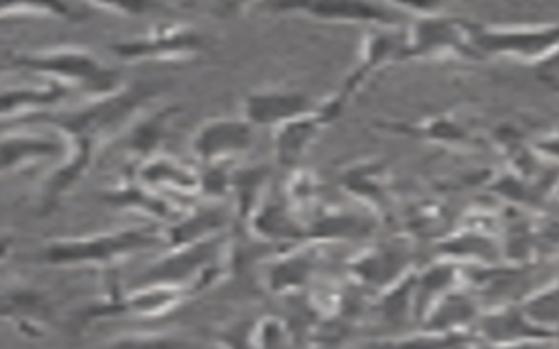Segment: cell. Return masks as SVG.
<instances>
[{
  "mask_svg": "<svg viewBox=\"0 0 559 349\" xmlns=\"http://www.w3.org/2000/svg\"><path fill=\"white\" fill-rule=\"evenodd\" d=\"M11 65L33 74L48 76L50 81H57L63 87L79 89L90 100L109 96L122 87L120 74L116 70L103 65L90 50L74 46L15 55L11 59Z\"/></svg>",
  "mask_w": 559,
  "mask_h": 349,
  "instance_id": "1",
  "label": "cell"
},
{
  "mask_svg": "<svg viewBox=\"0 0 559 349\" xmlns=\"http://www.w3.org/2000/svg\"><path fill=\"white\" fill-rule=\"evenodd\" d=\"M469 39L485 59H511L537 65L559 48V20L537 24H485L469 20Z\"/></svg>",
  "mask_w": 559,
  "mask_h": 349,
  "instance_id": "2",
  "label": "cell"
},
{
  "mask_svg": "<svg viewBox=\"0 0 559 349\" xmlns=\"http://www.w3.org/2000/svg\"><path fill=\"white\" fill-rule=\"evenodd\" d=\"M402 61H478L469 20L437 11L417 13L404 28Z\"/></svg>",
  "mask_w": 559,
  "mask_h": 349,
  "instance_id": "3",
  "label": "cell"
},
{
  "mask_svg": "<svg viewBox=\"0 0 559 349\" xmlns=\"http://www.w3.org/2000/svg\"><path fill=\"white\" fill-rule=\"evenodd\" d=\"M157 240H159V233L146 227L94 233L87 238L55 240L41 249L39 260L52 266H83V264L100 266V264H114L118 257L148 249L157 244Z\"/></svg>",
  "mask_w": 559,
  "mask_h": 349,
  "instance_id": "4",
  "label": "cell"
},
{
  "mask_svg": "<svg viewBox=\"0 0 559 349\" xmlns=\"http://www.w3.org/2000/svg\"><path fill=\"white\" fill-rule=\"evenodd\" d=\"M352 98L338 87L317 105L273 129V159L282 170H295L301 166L317 137L345 111Z\"/></svg>",
  "mask_w": 559,
  "mask_h": 349,
  "instance_id": "5",
  "label": "cell"
},
{
  "mask_svg": "<svg viewBox=\"0 0 559 349\" xmlns=\"http://www.w3.org/2000/svg\"><path fill=\"white\" fill-rule=\"evenodd\" d=\"M262 9L280 15H304L323 24L400 26L402 11L384 0H264Z\"/></svg>",
  "mask_w": 559,
  "mask_h": 349,
  "instance_id": "6",
  "label": "cell"
},
{
  "mask_svg": "<svg viewBox=\"0 0 559 349\" xmlns=\"http://www.w3.org/2000/svg\"><path fill=\"white\" fill-rule=\"evenodd\" d=\"M205 48L203 33L188 24H162L144 37L111 44V52L122 61H188Z\"/></svg>",
  "mask_w": 559,
  "mask_h": 349,
  "instance_id": "7",
  "label": "cell"
},
{
  "mask_svg": "<svg viewBox=\"0 0 559 349\" xmlns=\"http://www.w3.org/2000/svg\"><path fill=\"white\" fill-rule=\"evenodd\" d=\"M376 127L395 135L421 140L452 151H474L483 144V137L476 133L474 122L459 109L439 111L417 120H378Z\"/></svg>",
  "mask_w": 559,
  "mask_h": 349,
  "instance_id": "8",
  "label": "cell"
},
{
  "mask_svg": "<svg viewBox=\"0 0 559 349\" xmlns=\"http://www.w3.org/2000/svg\"><path fill=\"white\" fill-rule=\"evenodd\" d=\"M253 127L242 118L221 116L205 120L190 140L192 155L203 164H229L253 148Z\"/></svg>",
  "mask_w": 559,
  "mask_h": 349,
  "instance_id": "9",
  "label": "cell"
},
{
  "mask_svg": "<svg viewBox=\"0 0 559 349\" xmlns=\"http://www.w3.org/2000/svg\"><path fill=\"white\" fill-rule=\"evenodd\" d=\"M402 50H404V33L400 26H367L358 44L356 65L349 70V74L341 83V89L349 98H354L376 72L393 63H404Z\"/></svg>",
  "mask_w": 559,
  "mask_h": 349,
  "instance_id": "10",
  "label": "cell"
},
{
  "mask_svg": "<svg viewBox=\"0 0 559 349\" xmlns=\"http://www.w3.org/2000/svg\"><path fill=\"white\" fill-rule=\"evenodd\" d=\"M474 332L478 334V340L491 342V345H542V342H555L559 334L544 329L535 325L522 310L520 301L515 303H500L493 305L489 312L478 314Z\"/></svg>",
  "mask_w": 559,
  "mask_h": 349,
  "instance_id": "11",
  "label": "cell"
},
{
  "mask_svg": "<svg viewBox=\"0 0 559 349\" xmlns=\"http://www.w3.org/2000/svg\"><path fill=\"white\" fill-rule=\"evenodd\" d=\"M317 105V98L297 87H260L242 98V118L253 127L275 129Z\"/></svg>",
  "mask_w": 559,
  "mask_h": 349,
  "instance_id": "12",
  "label": "cell"
},
{
  "mask_svg": "<svg viewBox=\"0 0 559 349\" xmlns=\"http://www.w3.org/2000/svg\"><path fill=\"white\" fill-rule=\"evenodd\" d=\"M406 249L402 244H391V242H380L373 244L365 251H360L352 262H349V273L356 281L369 286V288H380L386 290L395 281H400L411 266L406 264Z\"/></svg>",
  "mask_w": 559,
  "mask_h": 349,
  "instance_id": "13",
  "label": "cell"
},
{
  "mask_svg": "<svg viewBox=\"0 0 559 349\" xmlns=\"http://www.w3.org/2000/svg\"><path fill=\"white\" fill-rule=\"evenodd\" d=\"M319 260V242H297L290 251L277 255L266 264L264 281L271 292L286 294L299 290L310 277Z\"/></svg>",
  "mask_w": 559,
  "mask_h": 349,
  "instance_id": "14",
  "label": "cell"
},
{
  "mask_svg": "<svg viewBox=\"0 0 559 349\" xmlns=\"http://www.w3.org/2000/svg\"><path fill=\"white\" fill-rule=\"evenodd\" d=\"M338 185L349 194L358 196L365 205L386 212L389 205V179L382 161L376 159H360L343 168L338 172Z\"/></svg>",
  "mask_w": 559,
  "mask_h": 349,
  "instance_id": "15",
  "label": "cell"
},
{
  "mask_svg": "<svg viewBox=\"0 0 559 349\" xmlns=\"http://www.w3.org/2000/svg\"><path fill=\"white\" fill-rule=\"evenodd\" d=\"M138 177H140V183L153 192L155 190L199 192V174L166 155H148L140 164Z\"/></svg>",
  "mask_w": 559,
  "mask_h": 349,
  "instance_id": "16",
  "label": "cell"
},
{
  "mask_svg": "<svg viewBox=\"0 0 559 349\" xmlns=\"http://www.w3.org/2000/svg\"><path fill=\"white\" fill-rule=\"evenodd\" d=\"M369 233V222L352 212H330L321 214L306 225V238L314 242L323 240H354L365 238Z\"/></svg>",
  "mask_w": 559,
  "mask_h": 349,
  "instance_id": "17",
  "label": "cell"
},
{
  "mask_svg": "<svg viewBox=\"0 0 559 349\" xmlns=\"http://www.w3.org/2000/svg\"><path fill=\"white\" fill-rule=\"evenodd\" d=\"M520 305L535 325L559 334V275L533 292H526Z\"/></svg>",
  "mask_w": 559,
  "mask_h": 349,
  "instance_id": "18",
  "label": "cell"
},
{
  "mask_svg": "<svg viewBox=\"0 0 559 349\" xmlns=\"http://www.w3.org/2000/svg\"><path fill=\"white\" fill-rule=\"evenodd\" d=\"M227 218L223 212L210 207V209H197L190 216L179 218L168 233V242L173 246L179 244H188V242H197L210 236H216V231H221V227H225Z\"/></svg>",
  "mask_w": 559,
  "mask_h": 349,
  "instance_id": "19",
  "label": "cell"
},
{
  "mask_svg": "<svg viewBox=\"0 0 559 349\" xmlns=\"http://www.w3.org/2000/svg\"><path fill=\"white\" fill-rule=\"evenodd\" d=\"M66 94H68V87H63L57 81H50L41 89H28V87L9 89V92L0 94V113L9 116V113H15V111H31L35 107L55 105Z\"/></svg>",
  "mask_w": 559,
  "mask_h": 349,
  "instance_id": "20",
  "label": "cell"
},
{
  "mask_svg": "<svg viewBox=\"0 0 559 349\" xmlns=\"http://www.w3.org/2000/svg\"><path fill=\"white\" fill-rule=\"evenodd\" d=\"M37 15L57 20H79V11L68 0H0V17Z\"/></svg>",
  "mask_w": 559,
  "mask_h": 349,
  "instance_id": "21",
  "label": "cell"
},
{
  "mask_svg": "<svg viewBox=\"0 0 559 349\" xmlns=\"http://www.w3.org/2000/svg\"><path fill=\"white\" fill-rule=\"evenodd\" d=\"M55 151H61V146H55L48 140L39 137H4L0 142V168H11L15 164H22L26 159H37L44 155H50Z\"/></svg>",
  "mask_w": 559,
  "mask_h": 349,
  "instance_id": "22",
  "label": "cell"
},
{
  "mask_svg": "<svg viewBox=\"0 0 559 349\" xmlns=\"http://www.w3.org/2000/svg\"><path fill=\"white\" fill-rule=\"evenodd\" d=\"M177 113L175 107H168V109H162L157 113H153L148 120H144L142 124H138L135 133H133V146L138 151H144L148 155H153L155 146L159 144V140L164 137L166 133V127L170 122V118Z\"/></svg>",
  "mask_w": 559,
  "mask_h": 349,
  "instance_id": "23",
  "label": "cell"
},
{
  "mask_svg": "<svg viewBox=\"0 0 559 349\" xmlns=\"http://www.w3.org/2000/svg\"><path fill=\"white\" fill-rule=\"evenodd\" d=\"M251 345H288L290 342V329L280 316H264L251 325Z\"/></svg>",
  "mask_w": 559,
  "mask_h": 349,
  "instance_id": "24",
  "label": "cell"
},
{
  "mask_svg": "<svg viewBox=\"0 0 559 349\" xmlns=\"http://www.w3.org/2000/svg\"><path fill=\"white\" fill-rule=\"evenodd\" d=\"M96 9L124 15V17H135V15H146L148 11L157 9L159 4L155 0H85Z\"/></svg>",
  "mask_w": 559,
  "mask_h": 349,
  "instance_id": "25",
  "label": "cell"
},
{
  "mask_svg": "<svg viewBox=\"0 0 559 349\" xmlns=\"http://www.w3.org/2000/svg\"><path fill=\"white\" fill-rule=\"evenodd\" d=\"M535 68V76L539 83H544L548 89L559 94V48L548 55L544 61H539Z\"/></svg>",
  "mask_w": 559,
  "mask_h": 349,
  "instance_id": "26",
  "label": "cell"
},
{
  "mask_svg": "<svg viewBox=\"0 0 559 349\" xmlns=\"http://www.w3.org/2000/svg\"><path fill=\"white\" fill-rule=\"evenodd\" d=\"M214 15L227 20V17H238L247 13L251 7H262L264 0H207Z\"/></svg>",
  "mask_w": 559,
  "mask_h": 349,
  "instance_id": "27",
  "label": "cell"
},
{
  "mask_svg": "<svg viewBox=\"0 0 559 349\" xmlns=\"http://www.w3.org/2000/svg\"><path fill=\"white\" fill-rule=\"evenodd\" d=\"M533 146L537 148V153H539L544 159L559 164V124L552 127V129H548L546 133H542V135L533 142Z\"/></svg>",
  "mask_w": 559,
  "mask_h": 349,
  "instance_id": "28",
  "label": "cell"
},
{
  "mask_svg": "<svg viewBox=\"0 0 559 349\" xmlns=\"http://www.w3.org/2000/svg\"><path fill=\"white\" fill-rule=\"evenodd\" d=\"M384 2H389L395 9H400L402 13L408 11V13H415V15L439 9V0H384Z\"/></svg>",
  "mask_w": 559,
  "mask_h": 349,
  "instance_id": "29",
  "label": "cell"
}]
</instances>
